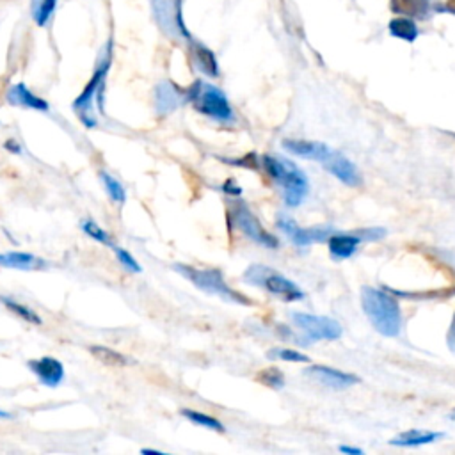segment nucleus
<instances>
[{"mask_svg":"<svg viewBox=\"0 0 455 455\" xmlns=\"http://www.w3.org/2000/svg\"><path fill=\"white\" fill-rule=\"evenodd\" d=\"M304 375L310 377L311 381L324 386L331 388V390H345L354 384L359 383V377L354 374H347V372L336 370V368L324 367V365H311L304 370Z\"/></svg>","mask_w":455,"mask_h":455,"instance_id":"11","label":"nucleus"},{"mask_svg":"<svg viewBox=\"0 0 455 455\" xmlns=\"http://www.w3.org/2000/svg\"><path fill=\"white\" fill-rule=\"evenodd\" d=\"M262 165L265 173L281 189V196L288 206H299L308 194V178L297 165L281 155H263Z\"/></svg>","mask_w":455,"mask_h":455,"instance_id":"3","label":"nucleus"},{"mask_svg":"<svg viewBox=\"0 0 455 455\" xmlns=\"http://www.w3.org/2000/svg\"><path fill=\"white\" fill-rule=\"evenodd\" d=\"M340 452H342V454H347V455H363L361 448L349 447V445H342V447H340Z\"/></svg>","mask_w":455,"mask_h":455,"instance_id":"37","label":"nucleus"},{"mask_svg":"<svg viewBox=\"0 0 455 455\" xmlns=\"http://www.w3.org/2000/svg\"><path fill=\"white\" fill-rule=\"evenodd\" d=\"M100 178L101 181H104V187L105 190H107V194H109V198L116 203H125L126 192L119 181H117L114 176H110L107 171H100Z\"/></svg>","mask_w":455,"mask_h":455,"instance_id":"27","label":"nucleus"},{"mask_svg":"<svg viewBox=\"0 0 455 455\" xmlns=\"http://www.w3.org/2000/svg\"><path fill=\"white\" fill-rule=\"evenodd\" d=\"M0 302H2V304H4V306L8 308L11 313L18 315L20 318L27 320L28 324H34V326H41V324H43V320H41L40 315H38L34 310H31L28 306H25V304H22V302L13 301V299L6 297V295H2V297H0Z\"/></svg>","mask_w":455,"mask_h":455,"instance_id":"25","label":"nucleus"},{"mask_svg":"<svg viewBox=\"0 0 455 455\" xmlns=\"http://www.w3.org/2000/svg\"><path fill=\"white\" fill-rule=\"evenodd\" d=\"M443 438V432H432V431H423V429H411V431L402 432L400 436L393 438L390 445L393 447H423V445L434 443L438 439Z\"/></svg>","mask_w":455,"mask_h":455,"instance_id":"20","label":"nucleus"},{"mask_svg":"<svg viewBox=\"0 0 455 455\" xmlns=\"http://www.w3.org/2000/svg\"><path fill=\"white\" fill-rule=\"evenodd\" d=\"M141 454H155V455H162L160 450H151V448H142Z\"/></svg>","mask_w":455,"mask_h":455,"instance_id":"38","label":"nucleus"},{"mask_svg":"<svg viewBox=\"0 0 455 455\" xmlns=\"http://www.w3.org/2000/svg\"><path fill=\"white\" fill-rule=\"evenodd\" d=\"M28 368L34 372L40 383L43 386L49 388H57L63 379H65V365L56 358H50V356H43L40 359H31L27 363Z\"/></svg>","mask_w":455,"mask_h":455,"instance_id":"14","label":"nucleus"},{"mask_svg":"<svg viewBox=\"0 0 455 455\" xmlns=\"http://www.w3.org/2000/svg\"><path fill=\"white\" fill-rule=\"evenodd\" d=\"M226 162H228V164H233V165H244V167H253V169H258L256 154L246 155V157L242 158V160H230V158H226Z\"/></svg>","mask_w":455,"mask_h":455,"instance_id":"33","label":"nucleus"},{"mask_svg":"<svg viewBox=\"0 0 455 455\" xmlns=\"http://www.w3.org/2000/svg\"><path fill=\"white\" fill-rule=\"evenodd\" d=\"M0 418H4V420H11V418H13V415H11V413L0 411Z\"/></svg>","mask_w":455,"mask_h":455,"instance_id":"39","label":"nucleus"},{"mask_svg":"<svg viewBox=\"0 0 455 455\" xmlns=\"http://www.w3.org/2000/svg\"><path fill=\"white\" fill-rule=\"evenodd\" d=\"M230 215L238 230L246 235V237H249L253 242H256L260 246L269 247V249L279 247L278 238L263 228L260 219L251 212V208L246 205V201H242L238 196L237 198L233 196V199H230Z\"/></svg>","mask_w":455,"mask_h":455,"instance_id":"8","label":"nucleus"},{"mask_svg":"<svg viewBox=\"0 0 455 455\" xmlns=\"http://www.w3.org/2000/svg\"><path fill=\"white\" fill-rule=\"evenodd\" d=\"M181 415L185 416L187 420H190L192 423H196V425H199V427L210 429V431L215 432H224V425H222L217 418L206 415V413L192 411V409H181Z\"/></svg>","mask_w":455,"mask_h":455,"instance_id":"26","label":"nucleus"},{"mask_svg":"<svg viewBox=\"0 0 455 455\" xmlns=\"http://www.w3.org/2000/svg\"><path fill=\"white\" fill-rule=\"evenodd\" d=\"M89 352H91L97 359H100L101 363L109 365V367H126V365L130 363V359L126 358V356H123L121 352L113 351V349H109V347L93 345L89 347Z\"/></svg>","mask_w":455,"mask_h":455,"instance_id":"23","label":"nucleus"},{"mask_svg":"<svg viewBox=\"0 0 455 455\" xmlns=\"http://www.w3.org/2000/svg\"><path fill=\"white\" fill-rule=\"evenodd\" d=\"M356 235H358L363 242H375L386 237V230H384V228H365V230L356 231Z\"/></svg>","mask_w":455,"mask_h":455,"instance_id":"32","label":"nucleus"},{"mask_svg":"<svg viewBox=\"0 0 455 455\" xmlns=\"http://www.w3.org/2000/svg\"><path fill=\"white\" fill-rule=\"evenodd\" d=\"M187 47H189V57L194 68L210 78L219 77V73L221 72H219L217 57H215V53L212 52L206 44L190 38V40L187 41Z\"/></svg>","mask_w":455,"mask_h":455,"instance_id":"15","label":"nucleus"},{"mask_svg":"<svg viewBox=\"0 0 455 455\" xmlns=\"http://www.w3.org/2000/svg\"><path fill=\"white\" fill-rule=\"evenodd\" d=\"M181 6H183V0H151V15L165 38L187 43L192 34L189 33L185 20H183Z\"/></svg>","mask_w":455,"mask_h":455,"instance_id":"7","label":"nucleus"},{"mask_svg":"<svg viewBox=\"0 0 455 455\" xmlns=\"http://www.w3.org/2000/svg\"><path fill=\"white\" fill-rule=\"evenodd\" d=\"M6 100L8 104L17 105V107H25V109H33V110H41V113H47L50 109L49 101L43 100V98L36 97V94L31 91L25 84H13L11 88L6 91Z\"/></svg>","mask_w":455,"mask_h":455,"instance_id":"16","label":"nucleus"},{"mask_svg":"<svg viewBox=\"0 0 455 455\" xmlns=\"http://www.w3.org/2000/svg\"><path fill=\"white\" fill-rule=\"evenodd\" d=\"M361 242L363 240L356 233H340V231H336L327 238V246H329L331 256L336 258V260H347L358 251V246Z\"/></svg>","mask_w":455,"mask_h":455,"instance_id":"19","label":"nucleus"},{"mask_svg":"<svg viewBox=\"0 0 455 455\" xmlns=\"http://www.w3.org/2000/svg\"><path fill=\"white\" fill-rule=\"evenodd\" d=\"M173 269L176 270L178 274H181L185 279H189L196 288L203 290L205 294L215 295V297L222 299V301L244 304V306H249L251 304V301L246 297V295H242L240 292L233 290V288L226 283L221 270L196 269V267L185 265V263H174Z\"/></svg>","mask_w":455,"mask_h":455,"instance_id":"5","label":"nucleus"},{"mask_svg":"<svg viewBox=\"0 0 455 455\" xmlns=\"http://www.w3.org/2000/svg\"><path fill=\"white\" fill-rule=\"evenodd\" d=\"M0 267L15 270H41L47 269L49 263L43 258L31 253H22V251H9V253H0Z\"/></svg>","mask_w":455,"mask_h":455,"instance_id":"17","label":"nucleus"},{"mask_svg":"<svg viewBox=\"0 0 455 455\" xmlns=\"http://www.w3.org/2000/svg\"><path fill=\"white\" fill-rule=\"evenodd\" d=\"M222 190H224L226 194H230V196H240L242 194V189L237 185V181L235 180L226 181L224 185H222Z\"/></svg>","mask_w":455,"mask_h":455,"instance_id":"35","label":"nucleus"},{"mask_svg":"<svg viewBox=\"0 0 455 455\" xmlns=\"http://www.w3.org/2000/svg\"><path fill=\"white\" fill-rule=\"evenodd\" d=\"M393 9L406 17H425L429 11V0H393Z\"/></svg>","mask_w":455,"mask_h":455,"instance_id":"24","label":"nucleus"},{"mask_svg":"<svg viewBox=\"0 0 455 455\" xmlns=\"http://www.w3.org/2000/svg\"><path fill=\"white\" fill-rule=\"evenodd\" d=\"M278 226L279 230L288 235V238H292V242L299 247H306L313 244V242H327L331 235L336 233L335 228H322V226L301 228L294 219L285 214L278 215Z\"/></svg>","mask_w":455,"mask_h":455,"instance_id":"10","label":"nucleus"},{"mask_svg":"<svg viewBox=\"0 0 455 455\" xmlns=\"http://www.w3.org/2000/svg\"><path fill=\"white\" fill-rule=\"evenodd\" d=\"M113 57H114V41L107 40V43L101 47L100 53H98L93 77L89 78L84 91L78 94L77 100L73 101V110L78 114L81 121L88 126V129H94V126H97V117H94L93 114V100H98L100 109H104L105 78H107V73H109L110 65H113Z\"/></svg>","mask_w":455,"mask_h":455,"instance_id":"2","label":"nucleus"},{"mask_svg":"<svg viewBox=\"0 0 455 455\" xmlns=\"http://www.w3.org/2000/svg\"><path fill=\"white\" fill-rule=\"evenodd\" d=\"M295 326L304 333L310 340H338L343 335V329L335 318L324 317V315H311V313H301L295 311L292 315Z\"/></svg>","mask_w":455,"mask_h":455,"instance_id":"9","label":"nucleus"},{"mask_svg":"<svg viewBox=\"0 0 455 455\" xmlns=\"http://www.w3.org/2000/svg\"><path fill=\"white\" fill-rule=\"evenodd\" d=\"M244 281L258 286V288H263V290L269 292L270 295H274L276 299L283 302H294L304 299V292L292 279L279 274L278 270L270 269L267 265H260V263L247 267L246 272H244Z\"/></svg>","mask_w":455,"mask_h":455,"instance_id":"6","label":"nucleus"},{"mask_svg":"<svg viewBox=\"0 0 455 455\" xmlns=\"http://www.w3.org/2000/svg\"><path fill=\"white\" fill-rule=\"evenodd\" d=\"M187 101L194 105L199 114L219 123H233L235 114L231 104L222 89L205 81H196L187 89Z\"/></svg>","mask_w":455,"mask_h":455,"instance_id":"4","label":"nucleus"},{"mask_svg":"<svg viewBox=\"0 0 455 455\" xmlns=\"http://www.w3.org/2000/svg\"><path fill=\"white\" fill-rule=\"evenodd\" d=\"M269 359H281V361L288 363H310V358L304 356L299 351H292V349H283V347H274L267 352Z\"/></svg>","mask_w":455,"mask_h":455,"instance_id":"28","label":"nucleus"},{"mask_svg":"<svg viewBox=\"0 0 455 455\" xmlns=\"http://www.w3.org/2000/svg\"><path fill=\"white\" fill-rule=\"evenodd\" d=\"M388 31H390V34L393 38L407 41V43H415L420 36V31H418V25H416V22L413 20L411 17H406V15H402V17L391 18L390 25H388Z\"/></svg>","mask_w":455,"mask_h":455,"instance_id":"21","label":"nucleus"},{"mask_svg":"<svg viewBox=\"0 0 455 455\" xmlns=\"http://www.w3.org/2000/svg\"><path fill=\"white\" fill-rule=\"evenodd\" d=\"M187 104V89L178 88L174 82L164 81L155 88V107L157 113L165 116L176 110L180 105Z\"/></svg>","mask_w":455,"mask_h":455,"instance_id":"13","label":"nucleus"},{"mask_svg":"<svg viewBox=\"0 0 455 455\" xmlns=\"http://www.w3.org/2000/svg\"><path fill=\"white\" fill-rule=\"evenodd\" d=\"M447 345H448V349H450V351L455 354V313H454V318H452L450 327H448Z\"/></svg>","mask_w":455,"mask_h":455,"instance_id":"34","label":"nucleus"},{"mask_svg":"<svg viewBox=\"0 0 455 455\" xmlns=\"http://www.w3.org/2000/svg\"><path fill=\"white\" fill-rule=\"evenodd\" d=\"M113 249H114V254H116V258H117V262H119L121 265L125 267L126 270H130V272H135V274H139V272H141V270H142L141 265L135 262V258H133L132 254L129 253V251L121 249V247H117V246H113Z\"/></svg>","mask_w":455,"mask_h":455,"instance_id":"31","label":"nucleus"},{"mask_svg":"<svg viewBox=\"0 0 455 455\" xmlns=\"http://www.w3.org/2000/svg\"><path fill=\"white\" fill-rule=\"evenodd\" d=\"M4 148L8 149L9 154H17V155L22 154L20 144H18V141H15V139H9V141H6L4 142Z\"/></svg>","mask_w":455,"mask_h":455,"instance_id":"36","label":"nucleus"},{"mask_svg":"<svg viewBox=\"0 0 455 455\" xmlns=\"http://www.w3.org/2000/svg\"><path fill=\"white\" fill-rule=\"evenodd\" d=\"M81 226H82V231H84V233L88 235V237L93 238V240L100 242V244H104V246H110V247L114 246L113 238H110V235L107 233V231H105V230H101L100 226H98L94 221L88 219V221L82 222Z\"/></svg>","mask_w":455,"mask_h":455,"instance_id":"29","label":"nucleus"},{"mask_svg":"<svg viewBox=\"0 0 455 455\" xmlns=\"http://www.w3.org/2000/svg\"><path fill=\"white\" fill-rule=\"evenodd\" d=\"M283 148L290 154L297 155V157L310 158V160L322 162L326 155L329 154L331 148L324 142H315V141H299V139H285L283 141Z\"/></svg>","mask_w":455,"mask_h":455,"instance_id":"18","label":"nucleus"},{"mask_svg":"<svg viewBox=\"0 0 455 455\" xmlns=\"http://www.w3.org/2000/svg\"><path fill=\"white\" fill-rule=\"evenodd\" d=\"M361 306L377 333L386 338H395L402 331V311L397 297L390 290L363 286Z\"/></svg>","mask_w":455,"mask_h":455,"instance_id":"1","label":"nucleus"},{"mask_svg":"<svg viewBox=\"0 0 455 455\" xmlns=\"http://www.w3.org/2000/svg\"><path fill=\"white\" fill-rule=\"evenodd\" d=\"M258 381L265 384V386L274 388V390H281L285 386V375L281 374L279 368H267L258 375Z\"/></svg>","mask_w":455,"mask_h":455,"instance_id":"30","label":"nucleus"},{"mask_svg":"<svg viewBox=\"0 0 455 455\" xmlns=\"http://www.w3.org/2000/svg\"><path fill=\"white\" fill-rule=\"evenodd\" d=\"M59 0H31V15L38 27H47L52 20Z\"/></svg>","mask_w":455,"mask_h":455,"instance_id":"22","label":"nucleus"},{"mask_svg":"<svg viewBox=\"0 0 455 455\" xmlns=\"http://www.w3.org/2000/svg\"><path fill=\"white\" fill-rule=\"evenodd\" d=\"M322 164L333 176L338 178L347 187H361L363 178L361 174H359L358 167L354 165V162L349 160V158L340 154V151L331 149L329 154L326 155V158L322 160Z\"/></svg>","mask_w":455,"mask_h":455,"instance_id":"12","label":"nucleus"},{"mask_svg":"<svg viewBox=\"0 0 455 455\" xmlns=\"http://www.w3.org/2000/svg\"><path fill=\"white\" fill-rule=\"evenodd\" d=\"M450 418L455 420V409H454V413H452V415H450Z\"/></svg>","mask_w":455,"mask_h":455,"instance_id":"40","label":"nucleus"}]
</instances>
